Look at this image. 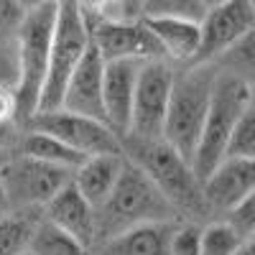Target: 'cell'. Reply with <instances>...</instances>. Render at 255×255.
I'll return each mask as SVG.
<instances>
[{
	"label": "cell",
	"mask_w": 255,
	"mask_h": 255,
	"mask_svg": "<svg viewBox=\"0 0 255 255\" xmlns=\"http://www.w3.org/2000/svg\"><path fill=\"white\" fill-rule=\"evenodd\" d=\"M120 143H123V156L133 161L158 186L168 204L176 209L179 220L204 225L217 217L204 197V181L197 176L191 161H186L179 151H174L163 138L145 140L135 135H120Z\"/></svg>",
	"instance_id": "6da1fadb"
},
{
	"label": "cell",
	"mask_w": 255,
	"mask_h": 255,
	"mask_svg": "<svg viewBox=\"0 0 255 255\" xmlns=\"http://www.w3.org/2000/svg\"><path fill=\"white\" fill-rule=\"evenodd\" d=\"M97 235L95 245L118 238L128 230H135L143 225L156 222H179L176 209L168 204V199L158 191V186L148 179L140 168L125 158L123 174L110 191V197L95 209ZM92 245V248H95Z\"/></svg>",
	"instance_id": "7a4b0ae2"
},
{
	"label": "cell",
	"mask_w": 255,
	"mask_h": 255,
	"mask_svg": "<svg viewBox=\"0 0 255 255\" xmlns=\"http://www.w3.org/2000/svg\"><path fill=\"white\" fill-rule=\"evenodd\" d=\"M215 77H217L215 64H186V67L176 69L163 140L174 151H179L186 161H194L209 113Z\"/></svg>",
	"instance_id": "3957f363"
},
{
	"label": "cell",
	"mask_w": 255,
	"mask_h": 255,
	"mask_svg": "<svg viewBox=\"0 0 255 255\" xmlns=\"http://www.w3.org/2000/svg\"><path fill=\"white\" fill-rule=\"evenodd\" d=\"M56 23V3H41L26 13L15 41V100L23 125L38 113L41 92L49 72V54Z\"/></svg>",
	"instance_id": "277c9868"
},
{
	"label": "cell",
	"mask_w": 255,
	"mask_h": 255,
	"mask_svg": "<svg viewBox=\"0 0 255 255\" xmlns=\"http://www.w3.org/2000/svg\"><path fill=\"white\" fill-rule=\"evenodd\" d=\"M253 105V84L217 69L215 77V87H212V102H209V113L207 123L194 153V171L202 181L209 179V174L225 161L227 148L232 140V133L245 115V110Z\"/></svg>",
	"instance_id": "5b68a950"
},
{
	"label": "cell",
	"mask_w": 255,
	"mask_h": 255,
	"mask_svg": "<svg viewBox=\"0 0 255 255\" xmlns=\"http://www.w3.org/2000/svg\"><path fill=\"white\" fill-rule=\"evenodd\" d=\"M92 46V33L84 20L82 10L74 0H59L56 3V23H54V38H51V54H49V72L41 92L38 113L59 110L64 90L74 74V69L82 64L84 54Z\"/></svg>",
	"instance_id": "8992f818"
},
{
	"label": "cell",
	"mask_w": 255,
	"mask_h": 255,
	"mask_svg": "<svg viewBox=\"0 0 255 255\" xmlns=\"http://www.w3.org/2000/svg\"><path fill=\"white\" fill-rule=\"evenodd\" d=\"M0 181L10 209H44L72 181V171L13 151L0 163Z\"/></svg>",
	"instance_id": "52a82bcc"
},
{
	"label": "cell",
	"mask_w": 255,
	"mask_h": 255,
	"mask_svg": "<svg viewBox=\"0 0 255 255\" xmlns=\"http://www.w3.org/2000/svg\"><path fill=\"white\" fill-rule=\"evenodd\" d=\"M176 69L179 67H174L166 59L143 61L138 84H135V97H133L130 128H128L125 135H135V138H145V140L163 138Z\"/></svg>",
	"instance_id": "ba28073f"
},
{
	"label": "cell",
	"mask_w": 255,
	"mask_h": 255,
	"mask_svg": "<svg viewBox=\"0 0 255 255\" xmlns=\"http://www.w3.org/2000/svg\"><path fill=\"white\" fill-rule=\"evenodd\" d=\"M23 128L49 133L59 138L64 145L74 148L82 156H102V153H123L120 135L108 123H100L84 115H74L67 110H49L36 113L23 123Z\"/></svg>",
	"instance_id": "9c48e42d"
},
{
	"label": "cell",
	"mask_w": 255,
	"mask_h": 255,
	"mask_svg": "<svg viewBox=\"0 0 255 255\" xmlns=\"http://www.w3.org/2000/svg\"><path fill=\"white\" fill-rule=\"evenodd\" d=\"M92 33V46L102 54L105 61H118V59H135V61H156L166 59L161 44L145 20H97L90 26ZM168 61V59H166Z\"/></svg>",
	"instance_id": "30bf717a"
},
{
	"label": "cell",
	"mask_w": 255,
	"mask_h": 255,
	"mask_svg": "<svg viewBox=\"0 0 255 255\" xmlns=\"http://www.w3.org/2000/svg\"><path fill=\"white\" fill-rule=\"evenodd\" d=\"M199 26L202 44L194 64H212L255 26V13L248 0H225L220 5L207 8Z\"/></svg>",
	"instance_id": "8fae6325"
},
{
	"label": "cell",
	"mask_w": 255,
	"mask_h": 255,
	"mask_svg": "<svg viewBox=\"0 0 255 255\" xmlns=\"http://www.w3.org/2000/svg\"><path fill=\"white\" fill-rule=\"evenodd\" d=\"M140 67H143V61H135V59L105 61L102 102H105L108 123L118 135H125L128 128H130L133 97H135V84H138Z\"/></svg>",
	"instance_id": "7c38bea8"
},
{
	"label": "cell",
	"mask_w": 255,
	"mask_h": 255,
	"mask_svg": "<svg viewBox=\"0 0 255 255\" xmlns=\"http://www.w3.org/2000/svg\"><path fill=\"white\" fill-rule=\"evenodd\" d=\"M102 74H105V59L95 46H90V51L82 59V64L74 69L67 90H64V100H61L59 110L108 123L105 102H102Z\"/></svg>",
	"instance_id": "4fadbf2b"
},
{
	"label": "cell",
	"mask_w": 255,
	"mask_h": 255,
	"mask_svg": "<svg viewBox=\"0 0 255 255\" xmlns=\"http://www.w3.org/2000/svg\"><path fill=\"white\" fill-rule=\"evenodd\" d=\"M255 191V158H225L204 181V197L217 217H225Z\"/></svg>",
	"instance_id": "5bb4252c"
},
{
	"label": "cell",
	"mask_w": 255,
	"mask_h": 255,
	"mask_svg": "<svg viewBox=\"0 0 255 255\" xmlns=\"http://www.w3.org/2000/svg\"><path fill=\"white\" fill-rule=\"evenodd\" d=\"M44 220L92 250L95 235H97L95 207L79 194V189L72 181L44 207Z\"/></svg>",
	"instance_id": "9a60e30c"
},
{
	"label": "cell",
	"mask_w": 255,
	"mask_h": 255,
	"mask_svg": "<svg viewBox=\"0 0 255 255\" xmlns=\"http://www.w3.org/2000/svg\"><path fill=\"white\" fill-rule=\"evenodd\" d=\"M143 20L174 67L194 64L202 44L199 20H186V18H143Z\"/></svg>",
	"instance_id": "2e32d148"
},
{
	"label": "cell",
	"mask_w": 255,
	"mask_h": 255,
	"mask_svg": "<svg viewBox=\"0 0 255 255\" xmlns=\"http://www.w3.org/2000/svg\"><path fill=\"white\" fill-rule=\"evenodd\" d=\"M123 166H125L123 153L90 156L72 171V184L79 189V194L97 209L110 197V191L115 189V184L123 174Z\"/></svg>",
	"instance_id": "e0dca14e"
},
{
	"label": "cell",
	"mask_w": 255,
	"mask_h": 255,
	"mask_svg": "<svg viewBox=\"0 0 255 255\" xmlns=\"http://www.w3.org/2000/svg\"><path fill=\"white\" fill-rule=\"evenodd\" d=\"M176 222H156L128 230L92 248V255H171V235Z\"/></svg>",
	"instance_id": "ac0fdd59"
},
{
	"label": "cell",
	"mask_w": 255,
	"mask_h": 255,
	"mask_svg": "<svg viewBox=\"0 0 255 255\" xmlns=\"http://www.w3.org/2000/svg\"><path fill=\"white\" fill-rule=\"evenodd\" d=\"M15 153H23V156H31V158H38V161L61 166V168H67V171H74L84 158H90V156L77 153L74 148L64 145L59 138H54L49 133H41V130H31V128H23Z\"/></svg>",
	"instance_id": "d6986e66"
},
{
	"label": "cell",
	"mask_w": 255,
	"mask_h": 255,
	"mask_svg": "<svg viewBox=\"0 0 255 255\" xmlns=\"http://www.w3.org/2000/svg\"><path fill=\"white\" fill-rule=\"evenodd\" d=\"M44 209H10L0 215V255H26Z\"/></svg>",
	"instance_id": "ffe728a7"
},
{
	"label": "cell",
	"mask_w": 255,
	"mask_h": 255,
	"mask_svg": "<svg viewBox=\"0 0 255 255\" xmlns=\"http://www.w3.org/2000/svg\"><path fill=\"white\" fill-rule=\"evenodd\" d=\"M31 255H92L87 245H82L72 235H67L64 230L54 227L51 222L41 220V225L33 232L31 240Z\"/></svg>",
	"instance_id": "44dd1931"
},
{
	"label": "cell",
	"mask_w": 255,
	"mask_h": 255,
	"mask_svg": "<svg viewBox=\"0 0 255 255\" xmlns=\"http://www.w3.org/2000/svg\"><path fill=\"white\" fill-rule=\"evenodd\" d=\"M245 235L227 217H215L202 225V255H235Z\"/></svg>",
	"instance_id": "7402d4cb"
},
{
	"label": "cell",
	"mask_w": 255,
	"mask_h": 255,
	"mask_svg": "<svg viewBox=\"0 0 255 255\" xmlns=\"http://www.w3.org/2000/svg\"><path fill=\"white\" fill-rule=\"evenodd\" d=\"M217 69L230 72L255 87V26L238 41L235 46H230L217 61H212Z\"/></svg>",
	"instance_id": "603a6c76"
},
{
	"label": "cell",
	"mask_w": 255,
	"mask_h": 255,
	"mask_svg": "<svg viewBox=\"0 0 255 255\" xmlns=\"http://www.w3.org/2000/svg\"><path fill=\"white\" fill-rule=\"evenodd\" d=\"M207 5L202 0H143V18H186L202 20Z\"/></svg>",
	"instance_id": "cb8c5ba5"
},
{
	"label": "cell",
	"mask_w": 255,
	"mask_h": 255,
	"mask_svg": "<svg viewBox=\"0 0 255 255\" xmlns=\"http://www.w3.org/2000/svg\"><path fill=\"white\" fill-rule=\"evenodd\" d=\"M225 158H255V102L240 118Z\"/></svg>",
	"instance_id": "d4e9b609"
},
{
	"label": "cell",
	"mask_w": 255,
	"mask_h": 255,
	"mask_svg": "<svg viewBox=\"0 0 255 255\" xmlns=\"http://www.w3.org/2000/svg\"><path fill=\"white\" fill-rule=\"evenodd\" d=\"M26 8L18 0H0V46H5L15 54L18 31L26 20Z\"/></svg>",
	"instance_id": "484cf974"
},
{
	"label": "cell",
	"mask_w": 255,
	"mask_h": 255,
	"mask_svg": "<svg viewBox=\"0 0 255 255\" xmlns=\"http://www.w3.org/2000/svg\"><path fill=\"white\" fill-rule=\"evenodd\" d=\"M171 255H202V225L179 220L171 235Z\"/></svg>",
	"instance_id": "4316f807"
},
{
	"label": "cell",
	"mask_w": 255,
	"mask_h": 255,
	"mask_svg": "<svg viewBox=\"0 0 255 255\" xmlns=\"http://www.w3.org/2000/svg\"><path fill=\"white\" fill-rule=\"evenodd\" d=\"M225 217L235 225L245 238L255 235V191H253V194H248L238 207H232Z\"/></svg>",
	"instance_id": "83f0119b"
},
{
	"label": "cell",
	"mask_w": 255,
	"mask_h": 255,
	"mask_svg": "<svg viewBox=\"0 0 255 255\" xmlns=\"http://www.w3.org/2000/svg\"><path fill=\"white\" fill-rule=\"evenodd\" d=\"M0 123L20 125V118H18V100H15L13 84H0Z\"/></svg>",
	"instance_id": "f1b7e54d"
},
{
	"label": "cell",
	"mask_w": 255,
	"mask_h": 255,
	"mask_svg": "<svg viewBox=\"0 0 255 255\" xmlns=\"http://www.w3.org/2000/svg\"><path fill=\"white\" fill-rule=\"evenodd\" d=\"M0 84L15 87V54L5 46H0Z\"/></svg>",
	"instance_id": "f546056e"
},
{
	"label": "cell",
	"mask_w": 255,
	"mask_h": 255,
	"mask_svg": "<svg viewBox=\"0 0 255 255\" xmlns=\"http://www.w3.org/2000/svg\"><path fill=\"white\" fill-rule=\"evenodd\" d=\"M20 133H23V125H8L0 123V151H15Z\"/></svg>",
	"instance_id": "4dcf8cb0"
},
{
	"label": "cell",
	"mask_w": 255,
	"mask_h": 255,
	"mask_svg": "<svg viewBox=\"0 0 255 255\" xmlns=\"http://www.w3.org/2000/svg\"><path fill=\"white\" fill-rule=\"evenodd\" d=\"M120 10L125 20H138L143 18V0H120Z\"/></svg>",
	"instance_id": "1f68e13d"
},
{
	"label": "cell",
	"mask_w": 255,
	"mask_h": 255,
	"mask_svg": "<svg viewBox=\"0 0 255 255\" xmlns=\"http://www.w3.org/2000/svg\"><path fill=\"white\" fill-rule=\"evenodd\" d=\"M235 255H255V235H250V238H245V243H243V248L235 253Z\"/></svg>",
	"instance_id": "d6a6232c"
},
{
	"label": "cell",
	"mask_w": 255,
	"mask_h": 255,
	"mask_svg": "<svg viewBox=\"0 0 255 255\" xmlns=\"http://www.w3.org/2000/svg\"><path fill=\"white\" fill-rule=\"evenodd\" d=\"M5 212H10V207H8V197H5L3 181H0V215H5Z\"/></svg>",
	"instance_id": "836d02e7"
},
{
	"label": "cell",
	"mask_w": 255,
	"mask_h": 255,
	"mask_svg": "<svg viewBox=\"0 0 255 255\" xmlns=\"http://www.w3.org/2000/svg\"><path fill=\"white\" fill-rule=\"evenodd\" d=\"M18 3H20V5H23L26 10H31V8H36V5H41V3H44V0H18Z\"/></svg>",
	"instance_id": "e575fe53"
},
{
	"label": "cell",
	"mask_w": 255,
	"mask_h": 255,
	"mask_svg": "<svg viewBox=\"0 0 255 255\" xmlns=\"http://www.w3.org/2000/svg\"><path fill=\"white\" fill-rule=\"evenodd\" d=\"M202 3H204L207 8H212V5H220V3H225V0H202Z\"/></svg>",
	"instance_id": "d590c367"
},
{
	"label": "cell",
	"mask_w": 255,
	"mask_h": 255,
	"mask_svg": "<svg viewBox=\"0 0 255 255\" xmlns=\"http://www.w3.org/2000/svg\"><path fill=\"white\" fill-rule=\"evenodd\" d=\"M248 3H250V8H253V13H255V0H248Z\"/></svg>",
	"instance_id": "8d00e7d4"
},
{
	"label": "cell",
	"mask_w": 255,
	"mask_h": 255,
	"mask_svg": "<svg viewBox=\"0 0 255 255\" xmlns=\"http://www.w3.org/2000/svg\"><path fill=\"white\" fill-rule=\"evenodd\" d=\"M44 3H59V0H44Z\"/></svg>",
	"instance_id": "74e56055"
},
{
	"label": "cell",
	"mask_w": 255,
	"mask_h": 255,
	"mask_svg": "<svg viewBox=\"0 0 255 255\" xmlns=\"http://www.w3.org/2000/svg\"><path fill=\"white\" fill-rule=\"evenodd\" d=\"M253 102H255V87H253Z\"/></svg>",
	"instance_id": "f35d334b"
},
{
	"label": "cell",
	"mask_w": 255,
	"mask_h": 255,
	"mask_svg": "<svg viewBox=\"0 0 255 255\" xmlns=\"http://www.w3.org/2000/svg\"><path fill=\"white\" fill-rule=\"evenodd\" d=\"M26 255H31V253H26Z\"/></svg>",
	"instance_id": "ab89813d"
}]
</instances>
